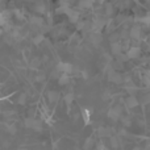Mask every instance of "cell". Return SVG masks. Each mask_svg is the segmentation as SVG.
Masks as SVG:
<instances>
[{"mask_svg": "<svg viewBox=\"0 0 150 150\" xmlns=\"http://www.w3.org/2000/svg\"><path fill=\"white\" fill-rule=\"evenodd\" d=\"M55 69H57L61 74H67V75L71 74V73H73V70H74L73 65H71V63H69V62H59Z\"/></svg>", "mask_w": 150, "mask_h": 150, "instance_id": "cell-1", "label": "cell"}, {"mask_svg": "<svg viewBox=\"0 0 150 150\" xmlns=\"http://www.w3.org/2000/svg\"><path fill=\"white\" fill-rule=\"evenodd\" d=\"M120 113H121V109H120L119 107H116V108H112L108 111V117L111 120H115V121H116V120H119Z\"/></svg>", "mask_w": 150, "mask_h": 150, "instance_id": "cell-2", "label": "cell"}, {"mask_svg": "<svg viewBox=\"0 0 150 150\" xmlns=\"http://www.w3.org/2000/svg\"><path fill=\"white\" fill-rule=\"evenodd\" d=\"M125 104H127L128 108H134V107L138 105V100L133 95H130V96H128V98L125 99Z\"/></svg>", "mask_w": 150, "mask_h": 150, "instance_id": "cell-3", "label": "cell"}, {"mask_svg": "<svg viewBox=\"0 0 150 150\" xmlns=\"http://www.w3.org/2000/svg\"><path fill=\"white\" fill-rule=\"evenodd\" d=\"M140 53H141V49L138 46H134V47H130L129 50H128V54H127V57L128 58H137L138 55H140Z\"/></svg>", "mask_w": 150, "mask_h": 150, "instance_id": "cell-4", "label": "cell"}, {"mask_svg": "<svg viewBox=\"0 0 150 150\" xmlns=\"http://www.w3.org/2000/svg\"><path fill=\"white\" fill-rule=\"evenodd\" d=\"M58 99H59V93H58L57 91H49V92H47V100H49L50 103H57Z\"/></svg>", "mask_w": 150, "mask_h": 150, "instance_id": "cell-5", "label": "cell"}, {"mask_svg": "<svg viewBox=\"0 0 150 150\" xmlns=\"http://www.w3.org/2000/svg\"><path fill=\"white\" fill-rule=\"evenodd\" d=\"M66 13L69 15V17H70V20L73 21V23H78V20H79V12H78V11H73L69 8V11Z\"/></svg>", "mask_w": 150, "mask_h": 150, "instance_id": "cell-6", "label": "cell"}, {"mask_svg": "<svg viewBox=\"0 0 150 150\" xmlns=\"http://www.w3.org/2000/svg\"><path fill=\"white\" fill-rule=\"evenodd\" d=\"M9 16L11 15L8 12H0V25H1V26H7Z\"/></svg>", "mask_w": 150, "mask_h": 150, "instance_id": "cell-7", "label": "cell"}, {"mask_svg": "<svg viewBox=\"0 0 150 150\" xmlns=\"http://www.w3.org/2000/svg\"><path fill=\"white\" fill-rule=\"evenodd\" d=\"M108 79L111 80V82H115V83L121 82V76H120V74H117L116 71H111L109 75H108Z\"/></svg>", "mask_w": 150, "mask_h": 150, "instance_id": "cell-8", "label": "cell"}, {"mask_svg": "<svg viewBox=\"0 0 150 150\" xmlns=\"http://www.w3.org/2000/svg\"><path fill=\"white\" fill-rule=\"evenodd\" d=\"M30 24H33V25H36V26H38V28H41L42 24H44V20H42V17L32 16V17H30Z\"/></svg>", "mask_w": 150, "mask_h": 150, "instance_id": "cell-9", "label": "cell"}, {"mask_svg": "<svg viewBox=\"0 0 150 150\" xmlns=\"http://www.w3.org/2000/svg\"><path fill=\"white\" fill-rule=\"evenodd\" d=\"M93 145H95V141H93L92 137H88L87 140L84 141V145H83V149L84 150H90L93 148Z\"/></svg>", "mask_w": 150, "mask_h": 150, "instance_id": "cell-10", "label": "cell"}, {"mask_svg": "<svg viewBox=\"0 0 150 150\" xmlns=\"http://www.w3.org/2000/svg\"><path fill=\"white\" fill-rule=\"evenodd\" d=\"M69 82H70V75H67V74H62L59 76V79H58V83H59L61 86L69 84Z\"/></svg>", "mask_w": 150, "mask_h": 150, "instance_id": "cell-11", "label": "cell"}, {"mask_svg": "<svg viewBox=\"0 0 150 150\" xmlns=\"http://www.w3.org/2000/svg\"><path fill=\"white\" fill-rule=\"evenodd\" d=\"M91 41H92V44H95V45H99L101 42V36L99 33H96V32H93L92 34H91Z\"/></svg>", "mask_w": 150, "mask_h": 150, "instance_id": "cell-12", "label": "cell"}, {"mask_svg": "<svg viewBox=\"0 0 150 150\" xmlns=\"http://www.w3.org/2000/svg\"><path fill=\"white\" fill-rule=\"evenodd\" d=\"M141 29L138 28V26H134V28H132V30H130V37H133V38H141Z\"/></svg>", "mask_w": 150, "mask_h": 150, "instance_id": "cell-13", "label": "cell"}, {"mask_svg": "<svg viewBox=\"0 0 150 150\" xmlns=\"http://www.w3.org/2000/svg\"><path fill=\"white\" fill-rule=\"evenodd\" d=\"M111 47H112V53H113V54L119 55L120 53H121V46H120V44H119V42H113Z\"/></svg>", "mask_w": 150, "mask_h": 150, "instance_id": "cell-14", "label": "cell"}, {"mask_svg": "<svg viewBox=\"0 0 150 150\" xmlns=\"http://www.w3.org/2000/svg\"><path fill=\"white\" fill-rule=\"evenodd\" d=\"M32 129L37 130V132H41V130H42V122L40 121V120L34 119V121H33V125H32Z\"/></svg>", "mask_w": 150, "mask_h": 150, "instance_id": "cell-15", "label": "cell"}, {"mask_svg": "<svg viewBox=\"0 0 150 150\" xmlns=\"http://www.w3.org/2000/svg\"><path fill=\"white\" fill-rule=\"evenodd\" d=\"M63 99H65V103L67 104V105H70V104L73 103V100H74V95L71 92H69V93H66Z\"/></svg>", "mask_w": 150, "mask_h": 150, "instance_id": "cell-16", "label": "cell"}, {"mask_svg": "<svg viewBox=\"0 0 150 150\" xmlns=\"http://www.w3.org/2000/svg\"><path fill=\"white\" fill-rule=\"evenodd\" d=\"M82 115H83V119H84V124H90V111L88 109H83Z\"/></svg>", "mask_w": 150, "mask_h": 150, "instance_id": "cell-17", "label": "cell"}, {"mask_svg": "<svg viewBox=\"0 0 150 150\" xmlns=\"http://www.w3.org/2000/svg\"><path fill=\"white\" fill-rule=\"evenodd\" d=\"M42 41H44V36H42L41 33H38L36 37H33V44L38 45V44H41Z\"/></svg>", "mask_w": 150, "mask_h": 150, "instance_id": "cell-18", "label": "cell"}, {"mask_svg": "<svg viewBox=\"0 0 150 150\" xmlns=\"http://www.w3.org/2000/svg\"><path fill=\"white\" fill-rule=\"evenodd\" d=\"M36 12H38V13L45 12V4L44 3H37L36 4Z\"/></svg>", "mask_w": 150, "mask_h": 150, "instance_id": "cell-19", "label": "cell"}, {"mask_svg": "<svg viewBox=\"0 0 150 150\" xmlns=\"http://www.w3.org/2000/svg\"><path fill=\"white\" fill-rule=\"evenodd\" d=\"M7 132L9 133V134H16V132H17V127H16L15 124H11L9 127L7 128Z\"/></svg>", "mask_w": 150, "mask_h": 150, "instance_id": "cell-20", "label": "cell"}, {"mask_svg": "<svg viewBox=\"0 0 150 150\" xmlns=\"http://www.w3.org/2000/svg\"><path fill=\"white\" fill-rule=\"evenodd\" d=\"M26 93H20V96H18V104L20 105H24V104L26 103Z\"/></svg>", "mask_w": 150, "mask_h": 150, "instance_id": "cell-21", "label": "cell"}, {"mask_svg": "<svg viewBox=\"0 0 150 150\" xmlns=\"http://www.w3.org/2000/svg\"><path fill=\"white\" fill-rule=\"evenodd\" d=\"M99 133H100L101 137H108L109 136V130L105 129V128H100V129H99Z\"/></svg>", "mask_w": 150, "mask_h": 150, "instance_id": "cell-22", "label": "cell"}, {"mask_svg": "<svg viewBox=\"0 0 150 150\" xmlns=\"http://www.w3.org/2000/svg\"><path fill=\"white\" fill-rule=\"evenodd\" d=\"M33 121H34L33 117H28V119H25V127H26V128H30V129H32Z\"/></svg>", "mask_w": 150, "mask_h": 150, "instance_id": "cell-23", "label": "cell"}, {"mask_svg": "<svg viewBox=\"0 0 150 150\" xmlns=\"http://www.w3.org/2000/svg\"><path fill=\"white\" fill-rule=\"evenodd\" d=\"M93 3L92 1H80L79 3V7H82V8H88V7H91Z\"/></svg>", "mask_w": 150, "mask_h": 150, "instance_id": "cell-24", "label": "cell"}, {"mask_svg": "<svg viewBox=\"0 0 150 150\" xmlns=\"http://www.w3.org/2000/svg\"><path fill=\"white\" fill-rule=\"evenodd\" d=\"M45 78H46V75H45L44 73H41V74H38L36 76V80L37 82H42V80H45Z\"/></svg>", "mask_w": 150, "mask_h": 150, "instance_id": "cell-25", "label": "cell"}, {"mask_svg": "<svg viewBox=\"0 0 150 150\" xmlns=\"http://www.w3.org/2000/svg\"><path fill=\"white\" fill-rule=\"evenodd\" d=\"M52 75H53V78H57V79H59V76H61V75H62V74H61L59 71H58L57 69H55V70L53 71V74H52Z\"/></svg>", "mask_w": 150, "mask_h": 150, "instance_id": "cell-26", "label": "cell"}, {"mask_svg": "<svg viewBox=\"0 0 150 150\" xmlns=\"http://www.w3.org/2000/svg\"><path fill=\"white\" fill-rule=\"evenodd\" d=\"M141 21H142V23H145V24H150V15H148L146 17H142V18H141Z\"/></svg>", "mask_w": 150, "mask_h": 150, "instance_id": "cell-27", "label": "cell"}, {"mask_svg": "<svg viewBox=\"0 0 150 150\" xmlns=\"http://www.w3.org/2000/svg\"><path fill=\"white\" fill-rule=\"evenodd\" d=\"M111 142H112V146H113V148H117V141H116V138L112 137V138H111Z\"/></svg>", "mask_w": 150, "mask_h": 150, "instance_id": "cell-28", "label": "cell"}, {"mask_svg": "<svg viewBox=\"0 0 150 150\" xmlns=\"http://www.w3.org/2000/svg\"><path fill=\"white\" fill-rule=\"evenodd\" d=\"M15 13H16V16H17V17H23V13H21L18 9H16V11H15Z\"/></svg>", "mask_w": 150, "mask_h": 150, "instance_id": "cell-29", "label": "cell"}, {"mask_svg": "<svg viewBox=\"0 0 150 150\" xmlns=\"http://www.w3.org/2000/svg\"><path fill=\"white\" fill-rule=\"evenodd\" d=\"M1 34H3V29H0V37H1Z\"/></svg>", "mask_w": 150, "mask_h": 150, "instance_id": "cell-30", "label": "cell"}]
</instances>
